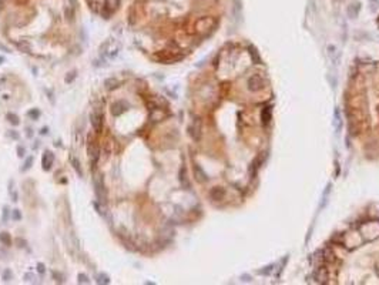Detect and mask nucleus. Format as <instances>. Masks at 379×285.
I'll return each mask as SVG.
<instances>
[{"label":"nucleus","instance_id":"nucleus-1","mask_svg":"<svg viewBox=\"0 0 379 285\" xmlns=\"http://www.w3.org/2000/svg\"><path fill=\"white\" fill-rule=\"evenodd\" d=\"M94 188H96V195L97 198H99L100 202H106L107 200V191H106V187H104V181H103V175L99 174V172H96L94 174Z\"/></svg>","mask_w":379,"mask_h":285},{"label":"nucleus","instance_id":"nucleus-2","mask_svg":"<svg viewBox=\"0 0 379 285\" xmlns=\"http://www.w3.org/2000/svg\"><path fill=\"white\" fill-rule=\"evenodd\" d=\"M87 151H88V157H90L93 165H96L97 162H99V158H100V148H99V144H97V141L94 138H91V137H88V142H87Z\"/></svg>","mask_w":379,"mask_h":285},{"label":"nucleus","instance_id":"nucleus-3","mask_svg":"<svg viewBox=\"0 0 379 285\" xmlns=\"http://www.w3.org/2000/svg\"><path fill=\"white\" fill-rule=\"evenodd\" d=\"M90 123L96 131H101V128H103V114L99 110H93L90 113Z\"/></svg>","mask_w":379,"mask_h":285},{"label":"nucleus","instance_id":"nucleus-4","mask_svg":"<svg viewBox=\"0 0 379 285\" xmlns=\"http://www.w3.org/2000/svg\"><path fill=\"white\" fill-rule=\"evenodd\" d=\"M53 161H54V156H53V152H52V151H46L44 154H43V158H42L43 170H46V171H48V170L52 168Z\"/></svg>","mask_w":379,"mask_h":285},{"label":"nucleus","instance_id":"nucleus-5","mask_svg":"<svg viewBox=\"0 0 379 285\" xmlns=\"http://www.w3.org/2000/svg\"><path fill=\"white\" fill-rule=\"evenodd\" d=\"M125 107H127V104H124L123 101H117V103H114L111 106V113L114 116H120L121 113H124Z\"/></svg>","mask_w":379,"mask_h":285},{"label":"nucleus","instance_id":"nucleus-6","mask_svg":"<svg viewBox=\"0 0 379 285\" xmlns=\"http://www.w3.org/2000/svg\"><path fill=\"white\" fill-rule=\"evenodd\" d=\"M190 134H191V137H193L194 140L200 138V134H201V123H200V120H195L194 126L190 128Z\"/></svg>","mask_w":379,"mask_h":285},{"label":"nucleus","instance_id":"nucleus-7","mask_svg":"<svg viewBox=\"0 0 379 285\" xmlns=\"http://www.w3.org/2000/svg\"><path fill=\"white\" fill-rule=\"evenodd\" d=\"M70 162H71V165H73V168L76 170V172H78V175H80V177H83V170H81L80 161H78V160L74 156H70Z\"/></svg>","mask_w":379,"mask_h":285},{"label":"nucleus","instance_id":"nucleus-8","mask_svg":"<svg viewBox=\"0 0 379 285\" xmlns=\"http://www.w3.org/2000/svg\"><path fill=\"white\" fill-rule=\"evenodd\" d=\"M119 84H120V81L117 80V78H114V77H110V78H107V80L104 81V86H106V88H107V90H111V88H116Z\"/></svg>","mask_w":379,"mask_h":285},{"label":"nucleus","instance_id":"nucleus-9","mask_svg":"<svg viewBox=\"0 0 379 285\" xmlns=\"http://www.w3.org/2000/svg\"><path fill=\"white\" fill-rule=\"evenodd\" d=\"M97 284L109 285L110 284V278L106 275V274H99V275H97Z\"/></svg>","mask_w":379,"mask_h":285},{"label":"nucleus","instance_id":"nucleus-10","mask_svg":"<svg viewBox=\"0 0 379 285\" xmlns=\"http://www.w3.org/2000/svg\"><path fill=\"white\" fill-rule=\"evenodd\" d=\"M110 44H111V40H106V42H104L103 44L100 46V53H103V54H107V53H109Z\"/></svg>","mask_w":379,"mask_h":285},{"label":"nucleus","instance_id":"nucleus-11","mask_svg":"<svg viewBox=\"0 0 379 285\" xmlns=\"http://www.w3.org/2000/svg\"><path fill=\"white\" fill-rule=\"evenodd\" d=\"M77 282L78 284H90V279L86 274H78L77 275Z\"/></svg>","mask_w":379,"mask_h":285},{"label":"nucleus","instance_id":"nucleus-12","mask_svg":"<svg viewBox=\"0 0 379 285\" xmlns=\"http://www.w3.org/2000/svg\"><path fill=\"white\" fill-rule=\"evenodd\" d=\"M195 175H197V180L198 181H205V174L201 171L200 167H195Z\"/></svg>","mask_w":379,"mask_h":285},{"label":"nucleus","instance_id":"nucleus-13","mask_svg":"<svg viewBox=\"0 0 379 285\" xmlns=\"http://www.w3.org/2000/svg\"><path fill=\"white\" fill-rule=\"evenodd\" d=\"M0 241L3 244H6V245H10V237L7 232H2L0 234Z\"/></svg>","mask_w":379,"mask_h":285},{"label":"nucleus","instance_id":"nucleus-14","mask_svg":"<svg viewBox=\"0 0 379 285\" xmlns=\"http://www.w3.org/2000/svg\"><path fill=\"white\" fill-rule=\"evenodd\" d=\"M7 118H9V120L12 121V124H14V126H17V124H19V117H17L16 114L10 113L9 116H7Z\"/></svg>","mask_w":379,"mask_h":285},{"label":"nucleus","instance_id":"nucleus-15","mask_svg":"<svg viewBox=\"0 0 379 285\" xmlns=\"http://www.w3.org/2000/svg\"><path fill=\"white\" fill-rule=\"evenodd\" d=\"M17 46H19V49H20V50H23V52H24V53H30V47H29V44H27V43L22 42V43H19V44H17Z\"/></svg>","mask_w":379,"mask_h":285},{"label":"nucleus","instance_id":"nucleus-16","mask_svg":"<svg viewBox=\"0 0 379 285\" xmlns=\"http://www.w3.org/2000/svg\"><path fill=\"white\" fill-rule=\"evenodd\" d=\"M32 162H33V157H29V158L26 160V162H24V167L22 168V171H27V170L32 167Z\"/></svg>","mask_w":379,"mask_h":285},{"label":"nucleus","instance_id":"nucleus-17","mask_svg":"<svg viewBox=\"0 0 379 285\" xmlns=\"http://www.w3.org/2000/svg\"><path fill=\"white\" fill-rule=\"evenodd\" d=\"M10 279H12V272H10V269H6L3 274V281L4 282H9Z\"/></svg>","mask_w":379,"mask_h":285},{"label":"nucleus","instance_id":"nucleus-18","mask_svg":"<svg viewBox=\"0 0 379 285\" xmlns=\"http://www.w3.org/2000/svg\"><path fill=\"white\" fill-rule=\"evenodd\" d=\"M27 116L32 117V118H34V120H37V118H39V116H40V113L37 110H32V111H29V113H27Z\"/></svg>","mask_w":379,"mask_h":285},{"label":"nucleus","instance_id":"nucleus-19","mask_svg":"<svg viewBox=\"0 0 379 285\" xmlns=\"http://www.w3.org/2000/svg\"><path fill=\"white\" fill-rule=\"evenodd\" d=\"M24 279H26L27 282H34L36 281V277L33 275V274H26V275H24Z\"/></svg>","mask_w":379,"mask_h":285},{"label":"nucleus","instance_id":"nucleus-20","mask_svg":"<svg viewBox=\"0 0 379 285\" xmlns=\"http://www.w3.org/2000/svg\"><path fill=\"white\" fill-rule=\"evenodd\" d=\"M53 277H54V279L57 282H63V275H61V274H58V272L54 271V272H53Z\"/></svg>","mask_w":379,"mask_h":285},{"label":"nucleus","instance_id":"nucleus-21","mask_svg":"<svg viewBox=\"0 0 379 285\" xmlns=\"http://www.w3.org/2000/svg\"><path fill=\"white\" fill-rule=\"evenodd\" d=\"M74 77H76V73H74V71H71L70 76H68V77H66V81H67V83H71V81L74 80Z\"/></svg>","mask_w":379,"mask_h":285},{"label":"nucleus","instance_id":"nucleus-22","mask_svg":"<svg viewBox=\"0 0 379 285\" xmlns=\"http://www.w3.org/2000/svg\"><path fill=\"white\" fill-rule=\"evenodd\" d=\"M44 269H46V268H44V265H43L42 262H40V264H37V271H39L40 274H43V272H44Z\"/></svg>","mask_w":379,"mask_h":285},{"label":"nucleus","instance_id":"nucleus-23","mask_svg":"<svg viewBox=\"0 0 379 285\" xmlns=\"http://www.w3.org/2000/svg\"><path fill=\"white\" fill-rule=\"evenodd\" d=\"M13 217L16 218V220H19V218H20V214H19V211H17V210L13 211Z\"/></svg>","mask_w":379,"mask_h":285},{"label":"nucleus","instance_id":"nucleus-24","mask_svg":"<svg viewBox=\"0 0 379 285\" xmlns=\"http://www.w3.org/2000/svg\"><path fill=\"white\" fill-rule=\"evenodd\" d=\"M17 151H19V157L24 156V148H20V147H19V148H17Z\"/></svg>","mask_w":379,"mask_h":285},{"label":"nucleus","instance_id":"nucleus-25","mask_svg":"<svg viewBox=\"0 0 379 285\" xmlns=\"http://www.w3.org/2000/svg\"><path fill=\"white\" fill-rule=\"evenodd\" d=\"M42 134H47V128H43L42 130Z\"/></svg>","mask_w":379,"mask_h":285},{"label":"nucleus","instance_id":"nucleus-26","mask_svg":"<svg viewBox=\"0 0 379 285\" xmlns=\"http://www.w3.org/2000/svg\"><path fill=\"white\" fill-rule=\"evenodd\" d=\"M3 62H4V58L2 57V56H0V64H2V63H3Z\"/></svg>","mask_w":379,"mask_h":285}]
</instances>
